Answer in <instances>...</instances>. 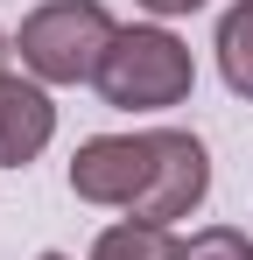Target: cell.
I'll use <instances>...</instances> for the list:
<instances>
[{
  "label": "cell",
  "instance_id": "6da1fadb",
  "mask_svg": "<svg viewBox=\"0 0 253 260\" xmlns=\"http://www.w3.org/2000/svg\"><path fill=\"white\" fill-rule=\"evenodd\" d=\"M71 190L84 204L126 211L141 225L190 218L211 190V155L183 127H148V134H91L71 155Z\"/></svg>",
  "mask_w": 253,
  "mask_h": 260
},
{
  "label": "cell",
  "instance_id": "7a4b0ae2",
  "mask_svg": "<svg viewBox=\"0 0 253 260\" xmlns=\"http://www.w3.org/2000/svg\"><path fill=\"white\" fill-rule=\"evenodd\" d=\"M113 14L99 0H49L21 21V63L36 71L42 85H99V63L113 49Z\"/></svg>",
  "mask_w": 253,
  "mask_h": 260
},
{
  "label": "cell",
  "instance_id": "3957f363",
  "mask_svg": "<svg viewBox=\"0 0 253 260\" xmlns=\"http://www.w3.org/2000/svg\"><path fill=\"white\" fill-rule=\"evenodd\" d=\"M190 85H197V63H190V49L176 43L169 28H120L113 49H106V63H99V91L120 113L183 106Z\"/></svg>",
  "mask_w": 253,
  "mask_h": 260
},
{
  "label": "cell",
  "instance_id": "277c9868",
  "mask_svg": "<svg viewBox=\"0 0 253 260\" xmlns=\"http://www.w3.org/2000/svg\"><path fill=\"white\" fill-rule=\"evenodd\" d=\"M56 134V106L42 85L0 78V169H28Z\"/></svg>",
  "mask_w": 253,
  "mask_h": 260
},
{
  "label": "cell",
  "instance_id": "5b68a950",
  "mask_svg": "<svg viewBox=\"0 0 253 260\" xmlns=\"http://www.w3.org/2000/svg\"><path fill=\"white\" fill-rule=\"evenodd\" d=\"M91 260H183V239H169V225L126 218V225H113V232H99Z\"/></svg>",
  "mask_w": 253,
  "mask_h": 260
},
{
  "label": "cell",
  "instance_id": "8992f818",
  "mask_svg": "<svg viewBox=\"0 0 253 260\" xmlns=\"http://www.w3.org/2000/svg\"><path fill=\"white\" fill-rule=\"evenodd\" d=\"M218 71H225V85L253 106V0H239V7L218 21Z\"/></svg>",
  "mask_w": 253,
  "mask_h": 260
},
{
  "label": "cell",
  "instance_id": "52a82bcc",
  "mask_svg": "<svg viewBox=\"0 0 253 260\" xmlns=\"http://www.w3.org/2000/svg\"><path fill=\"white\" fill-rule=\"evenodd\" d=\"M183 260H253V239L239 225H211V232H197L183 246Z\"/></svg>",
  "mask_w": 253,
  "mask_h": 260
},
{
  "label": "cell",
  "instance_id": "ba28073f",
  "mask_svg": "<svg viewBox=\"0 0 253 260\" xmlns=\"http://www.w3.org/2000/svg\"><path fill=\"white\" fill-rule=\"evenodd\" d=\"M141 7H148V14H197L204 0H141Z\"/></svg>",
  "mask_w": 253,
  "mask_h": 260
},
{
  "label": "cell",
  "instance_id": "9c48e42d",
  "mask_svg": "<svg viewBox=\"0 0 253 260\" xmlns=\"http://www.w3.org/2000/svg\"><path fill=\"white\" fill-rule=\"evenodd\" d=\"M0 78H7V36H0Z\"/></svg>",
  "mask_w": 253,
  "mask_h": 260
},
{
  "label": "cell",
  "instance_id": "30bf717a",
  "mask_svg": "<svg viewBox=\"0 0 253 260\" xmlns=\"http://www.w3.org/2000/svg\"><path fill=\"white\" fill-rule=\"evenodd\" d=\"M36 260H64V253H36Z\"/></svg>",
  "mask_w": 253,
  "mask_h": 260
}]
</instances>
